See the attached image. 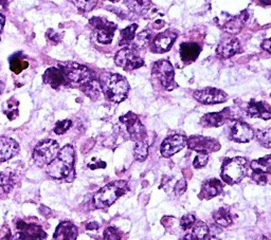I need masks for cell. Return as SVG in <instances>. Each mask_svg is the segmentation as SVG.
Wrapping results in <instances>:
<instances>
[{"label": "cell", "instance_id": "obj_38", "mask_svg": "<svg viewBox=\"0 0 271 240\" xmlns=\"http://www.w3.org/2000/svg\"><path fill=\"white\" fill-rule=\"evenodd\" d=\"M153 37V32L151 30H144L142 32H140L137 36H135V38L137 39V44L139 46H145L151 42Z\"/></svg>", "mask_w": 271, "mask_h": 240}, {"label": "cell", "instance_id": "obj_21", "mask_svg": "<svg viewBox=\"0 0 271 240\" xmlns=\"http://www.w3.org/2000/svg\"><path fill=\"white\" fill-rule=\"evenodd\" d=\"M241 52V44L237 38H227L217 46L216 53L221 58H230L236 53Z\"/></svg>", "mask_w": 271, "mask_h": 240}, {"label": "cell", "instance_id": "obj_22", "mask_svg": "<svg viewBox=\"0 0 271 240\" xmlns=\"http://www.w3.org/2000/svg\"><path fill=\"white\" fill-rule=\"evenodd\" d=\"M248 18L249 15L247 11L242 12V14L239 16L229 15V19H227L223 24H221V29L229 34H237L241 32L244 23L248 20Z\"/></svg>", "mask_w": 271, "mask_h": 240}, {"label": "cell", "instance_id": "obj_34", "mask_svg": "<svg viewBox=\"0 0 271 240\" xmlns=\"http://www.w3.org/2000/svg\"><path fill=\"white\" fill-rule=\"evenodd\" d=\"M138 29V24H131V26L123 29L121 31V41L120 45H127L129 42H132L135 39L136 31Z\"/></svg>", "mask_w": 271, "mask_h": 240}, {"label": "cell", "instance_id": "obj_15", "mask_svg": "<svg viewBox=\"0 0 271 240\" xmlns=\"http://www.w3.org/2000/svg\"><path fill=\"white\" fill-rule=\"evenodd\" d=\"M254 138V130L245 122L234 123L230 130V139L237 143H248Z\"/></svg>", "mask_w": 271, "mask_h": 240}, {"label": "cell", "instance_id": "obj_13", "mask_svg": "<svg viewBox=\"0 0 271 240\" xmlns=\"http://www.w3.org/2000/svg\"><path fill=\"white\" fill-rule=\"evenodd\" d=\"M187 145L190 149L196 150L198 152H214L220 148V144L217 140L201 135H195L187 140Z\"/></svg>", "mask_w": 271, "mask_h": 240}, {"label": "cell", "instance_id": "obj_49", "mask_svg": "<svg viewBox=\"0 0 271 240\" xmlns=\"http://www.w3.org/2000/svg\"><path fill=\"white\" fill-rule=\"evenodd\" d=\"M4 22H5V18L2 14H0V32H1V30L4 26Z\"/></svg>", "mask_w": 271, "mask_h": 240}, {"label": "cell", "instance_id": "obj_56", "mask_svg": "<svg viewBox=\"0 0 271 240\" xmlns=\"http://www.w3.org/2000/svg\"><path fill=\"white\" fill-rule=\"evenodd\" d=\"M263 240H268V239H267V238H265V237H264V238H263Z\"/></svg>", "mask_w": 271, "mask_h": 240}, {"label": "cell", "instance_id": "obj_50", "mask_svg": "<svg viewBox=\"0 0 271 240\" xmlns=\"http://www.w3.org/2000/svg\"><path fill=\"white\" fill-rule=\"evenodd\" d=\"M0 240H11V232L8 230L7 234H5L3 237L0 238Z\"/></svg>", "mask_w": 271, "mask_h": 240}, {"label": "cell", "instance_id": "obj_10", "mask_svg": "<svg viewBox=\"0 0 271 240\" xmlns=\"http://www.w3.org/2000/svg\"><path fill=\"white\" fill-rule=\"evenodd\" d=\"M252 169V179L260 185H266L269 182V176L271 174V156L268 155L250 164Z\"/></svg>", "mask_w": 271, "mask_h": 240}, {"label": "cell", "instance_id": "obj_46", "mask_svg": "<svg viewBox=\"0 0 271 240\" xmlns=\"http://www.w3.org/2000/svg\"><path fill=\"white\" fill-rule=\"evenodd\" d=\"M270 45H271L270 39L264 40V41H263V44H262V49H263V50H265V51H267L268 53H270V52H271V47H270Z\"/></svg>", "mask_w": 271, "mask_h": 240}, {"label": "cell", "instance_id": "obj_55", "mask_svg": "<svg viewBox=\"0 0 271 240\" xmlns=\"http://www.w3.org/2000/svg\"><path fill=\"white\" fill-rule=\"evenodd\" d=\"M109 1H112V2H118L119 0H109Z\"/></svg>", "mask_w": 271, "mask_h": 240}, {"label": "cell", "instance_id": "obj_28", "mask_svg": "<svg viewBox=\"0 0 271 240\" xmlns=\"http://www.w3.org/2000/svg\"><path fill=\"white\" fill-rule=\"evenodd\" d=\"M79 88H81V90L84 92V93L87 96H89L91 100H97V98L102 93L100 83L94 78L89 79L88 82H86Z\"/></svg>", "mask_w": 271, "mask_h": 240}, {"label": "cell", "instance_id": "obj_29", "mask_svg": "<svg viewBox=\"0 0 271 240\" xmlns=\"http://www.w3.org/2000/svg\"><path fill=\"white\" fill-rule=\"evenodd\" d=\"M124 2L129 10L137 14L145 13L152 5L151 0H124Z\"/></svg>", "mask_w": 271, "mask_h": 240}, {"label": "cell", "instance_id": "obj_1", "mask_svg": "<svg viewBox=\"0 0 271 240\" xmlns=\"http://www.w3.org/2000/svg\"><path fill=\"white\" fill-rule=\"evenodd\" d=\"M75 149L71 145H66L59 151L58 157L48 165V174L58 180L71 182L75 179Z\"/></svg>", "mask_w": 271, "mask_h": 240}, {"label": "cell", "instance_id": "obj_53", "mask_svg": "<svg viewBox=\"0 0 271 240\" xmlns=\"http://www.w3.org/2000/svg\"><path fill=\"white\" fill-rule=\"evenodd\" d=\"M7 4V0H0V8H4Z\"/></svg>", "mask_w": 271, "mask_h": 240}, {"label": "cell", "instance_id": "obj_20", "mask_svg": "<svg viewBox=\"0 0 271 240\" xmlns=\"http://www.w3.org/2000/svg\"><path fill=\"white\" fill-rule=\"evenodd\" d=\"M19 151V145L15 140L11 138H0V163L15 157Z\"/></svg>", "mask_w": 271, "mask_h": 240}, {"label": "cell", "instance_id": "obj_52", "mask_svg": "<svg viewBox=\"0 0 271 240\" xmlns=\"http://www.w3.org/2000/svg\"><path fill=\"white\" fill-rule=\"evenodd\" d=\"M260 1L264 5H270V3H271V0H260Z\"/></svg>", "mask_w": 271, "mask_h": 240}, {"label": "cell", "instance_id": "obj_30", "mask_svg": "<svg viewBox=\"0 0 271 240\" xmlns=\"http://www.w3.org/2000/svg\"><path fill=\"white\" fill-rule=\"evenodd\" d=\"M29 67L28 60L22 56L21 53H17L10 59V69L13 71L15 74H19L23 70H26Z\"/></svg>", "mask_w": 271, "mask_h": 240}, {"label": "cell", "instance_id": "obj_32", "mask_svg": "<svg viewBox=\"0 0 271 240\" xmlns=\"http://www.w3.org/2000/svg\"><path fill=\"white\" fill-rule=\"evenodd\" d=\"M14 187V180L11 175L0 173V197H3Z\"/></svg>", "mask_w": 271, "mask_h": 240}, {"label": "cell", "instance_id": "obj_51", "mask_svg": "<svg viewBox=\"0 0 271 240\" xmlns=\"http://www.w3.org/2000/svg\"><path fill=\"white\" fill-rule=\"evenodd\" d=\"M11 240H23V238L20 236V234H19V233H17L16 235H14L13 238H12Z\"/></svg>", "mask_w": 271, "mask_h": 240}, {"label": "cell", "instance_id": "obj_16", "mask_svg": "<svg viewBox=\"0 0 271 240\" xmlns=\"http://www.w3.org/2000/svg\"><path fill=\"white\" fill-rule=\"evenodd\" d=\"M42 81L45 84L50 85L53 89H59L63 86H68L66 74L60 64L57 67H51L47 69L42 76Z\"/></svg>", "mask_w": 271, "mask_h": 240}, {"label": "cell", "instance_id": "obj_6", "mask_svg": "<svg viewBox=\"0 0 271 240\" xmlns=\"http://www.w3.org/2000/svg\"><path fill=\"white\" fill-rule=\"evenodd\" d=\"M66 74L68 86H77L81 87L86 82L92 78L91 72L87 67L77 63H60Z\"/></svg>", "mask_w": 271, "mask_h": 240}, {"label": "cell", "instance_id": "obj_25", "mask_svg": "<svg viewBox=\"0 0 271 240\" xmlns=\"http://www.w3.org/2000/svg\"><path fill=\"white\" fill-rule=\"evenodd\" d=\"M179 52L183 63L191 64L198 58L201 52V47L196 42H182Z\"/></svg>", "mask_w": 271, "mask_h": 240}, {"label": "cell", "instance_id": "obj_37", "mask_svg": "<svg viewBox=\"0 0 271 240\" xmlns=\"http://www.w3.org/2000/svg\"><path fill=\"white\" fill-rule=\"evenodd\" d=\"M72 2L79 11L87 13L96 8L97 0H72Z\"/></svg>", "mask_w": 271, "mask_h": 240}, {"label": "cell", "instance_id": "obj_48", "mask_svg": "<svg viewBox=\"0 0 271 240\" xmlns=\"http://www.w3.org/2000/svg\"><path fill=\"white\" fill-rule=\"evenodd\" d=\"M86 229L90 230V231L97 230L98 229V224L97 222H90V223H88L87 225H86Z\"/></svg>", "mask_w": 271, "mask_h": 240}, {"label": "cell", "instance_id": "obj_19", "mask_svg": "<svg viewBox=\"0 0 271 240\" xmlns=\"http://www.w3.org/2000/svg\"><path fill=\"white\" fill-rule=\"evenodd\" d=\"M247 115L250 118H256V119H263V120H270L271 119V109L267 103L265 102H257V101H251L247 109H246Z\"/></svg>", "mask_w": 271, "mask_h": 240}, {"label": "cell", "instance_id": "obj_36", "mask_svg": "<svg viewBox=\"0 0 271 240\" xmlns=\"http://www.w3.org/2000/svg\"><path fill=\"white\" fill-rule=\"evenodd\" d=\"M256 139L261 145H263L266 148H270L271 146V130L269 128L263 129V130H257L256 133Z\"/></svg>", "mask_w": 271, "mask_h": 240}, {"label": "cell", "instance_id": "obj_7", "mask_svg": "<svg viewBox=\"0 0 271 240\" xmlns=\"http://www.w3.org/2000/svg\"><path fill=\"white\" fill-rule=\"evenodd\" d=\"M90 27L96 32L97 42L102 45H108L113 41L116 26L114 22H110L101 17H94L89 20Z\"/></svg>", "mask_w": 271, "mask_h": 240}, {"label": "cell", "instance_id": "obj_12", "mask_svg": "<svg viewBox=\"0 0 271 240\" xmlns=\"http://www.w3.org/2000/svg\"><path fill=\"white\" fill-rule=\"evenodd\" d=\"M194 97L205 105H212V104L224 103L228 100V95L223 90L216 88H205L201 90H196L194 92Z\"/></svg>", "mask_w": 271, "mask_h": 240}, {"label": "cell", "instance_id": "obj_24", "mask_svg": "<svg viewBox=\"0 0 271 240\" xmlns=\"http://www.w3.org/2000/svg\"><path fill=\"white\" fill-rule=\"evenodd\" d=\"M229 116L230 110L229 108H226L221 112H213L203 115L200 123L205 127H219L225 124L226 121L229 119Z\"/></svg>", "mask_w": 271, "mask_h": 240}, {"label": "cell", "instance_id": "obj_17", "mask_svg": "<svg viewBox=\"0 0 271 240\" xmlns=\"http://www.w3.org/2000/svg\"><path fill=\"white\" fill-rule=\"evenodd\" d=\"M177 38V33L172 31H165L163 33L157 35L152 41V52L154 53H165L173 47Z\"/></svg>", "mask_w": 271, "mask_h": 240}, {"label": "cell", "instance_id": "obj_54", "mask_svg": "<svg viewBox=\"0 0 271 240\" xmlns=\"http://www.w3.org/2000/svg\"><path fill=\"white\" fill-rule=\"evenodd\" d=\"M2 90H3V84H2V83H0V94H1Z\"/></svg>", "mask_w": 271, "mask_h": 240}, {"label": "cell", "instance_id": "obj_26", "mask_svg": "<svg viewBox=\"0 0 271 240\" xmlns=\"http://www.w3.org/2000/svg\"><path fill=\"white\" fill-rule=\"evenodd\" d=\"M77 227L70 222H61L54 233V240H77Z\"/></svg>", "mask_w": 271, "mask_h": 240}, {"label": "cell", "instance_id": "obj_40", "mask_svg": "<svg viewBox=\"0 0 271 240\" xmlns=\"http://www.w3.org/2000/svg\"><path fill=\"white\" fill-rule=\"evenodd\" d=\"M195 221H196V219H195L194 215L193 214H188V215H186V216H183L180 219L179 225H180L182 230L187 231V230L190 229V227L193 226V224L195 223Z\"/></svg>", "mask_w": 271, "mask_h": 240}, {"label": "cell", "instance_id": "obj_9", "mask_svg": "<svg viewBox=\"0 0 271 240\" xmlns=\"http://www.w3.org/2000/svg\"><path fill=\"white\" fill-rule=\"evenodd\" d=\"M153 74L166 90H173L177 87L175 83L174 68L169 60H158L153 65Z\"/></svg>", "mask_w": 271, "mask_h": 240}, {"label": "cell", "instance_id": "obj_41", "mask_svg": "<svg viewBox=\"0 0 271 240\" xmlns=\"http://www.w3.org/2000/svg\"><path fill=\"white\" fill-rule=\"evenodd\" d=\"M208 161H209V156L207 152H198V155H197L194 159L193 165L195 168H201L203 166L207 165Z\"/></svg>", "mask_w": 271, "mask_h": 240}, {"label": "cell", "instance_id": "obj_31", "mask_svg": "<svg viewBox=\"0 0 271 240\" xmlns=\"http://www.w3.org/2000/svg\"><path fill=\"white\" fill-rule=\"evenodd\" d=\"M213 219L219 226H229L232 223V217L230 213L228 212L226 208H219L217 212L213 214Z\"/></svg>", "mask_w": 271, "mask_h": 240}, {"label": "cell", "instance_id": "obj_42", "mask_svg": "<svg viewBox=\"0 0 271 240\" xmlns=\"http://www.w3.org/2000/svg\"><path fill=\"white\" fill-rule=\"evenodd\" d=\"M103 240H121V236L116 227L110 226V227H107L105 232H104Z\"/></svg>", "mask_w": 271, "mask_h": 240}, {"label": "cell", "instance_id": "obj_5", "mask_svg": "<svg viewBox=\"0 0 271 240\" xmlns=\"http://www.w3.org/2000/svg\"><path fill=\"white\" fill-rule=\"evenodd\" d=\"M59 145L54 140H44L35 146L33 150V160L36 165H49L58 157Z\"/></svg>", "mask_w": 271, "mask_h": 240}, {"label": "cell", "instance_id": "obj_23", "mask_svg": "<svg viewBox=\"0 0 271 240\" xmlns=\"http://www.w3.org/2000/svg\"><path fill=\"white\" fill-rule=\"evenodd\" d=\"M223 192V184L218 179H210L203 182L198 195L201 200H210Z\"/></svg>", "mask_w": 271, "mask_h": 240}, {"label": "cell", "instance_id": "obj_18", "mask_svg": "<svg viewBox=\"0 0 271 240\" xmlns=\"http://www.w3.org/2000/svg\"><path fill=\"white\" fill-rule=\"evenodd\" d=\"M16 227L23 240H45L47 238V234L39 225L18 221Z\"/></svg>", "mask_w": 271, "mask_h": 240}, {"label": "cell", "instance_id": "obj_3", "mask_svg": "<svg viewBox=\"0 0 271 240\" xmlns=\"http://www.w3.org/2000/svg\"><path fill=\"white\" fill-rule=\"evenodd\" d=\"M128 190L126 181H114L97 190L92 199V204L96 208H107L118 200Z\"/></svg>", "mask_w": 271, "mask_h": 240}, {"label": "cell", "instance_id": "obj_4", "mask_svg": "<svg viewBox=\"0 0 271 240\" xmlns=\"http://www.w3.org/2000/svg\"><path fill=\"white\" fill-rule=\"evenodd\" d=\"M248 171V161L243 157L226 159L221 167V179L228 184L241 182Z\"/></svg>", "mask_w": 271, "mask_h": 240}, {"label": "cell", "instance_id": "obj_43", "mask_svg": "<svg viewBox=\"0 0 271 240\" xmlns=\"http://www.w3.org/2000/svg\"><path fill=\"white\" fill-rule=\"evenodd\" d=\"M46 36H47L48 40L54 42V44H58V42H60V40H61V37H63V34L55 32L54 30H48Z\"/></svg>", "mask_w": 271, "mask_h": 240}, {"label": "cell", "instance_id": "obj_27", "mask_svg": "<svg viewBox=\"0 0 271 240\" xmlns=\"http://www.w3.org/2000/svg\"><path fill=\"white\" fill-rule=\"evenodd\" d=\"M183 240H211L210 233L205 222H198L193 224V229L184 236Z\"/></svg>", "mask_w": 271, "mask_h": 240}, {"label": "cell", "instance_id": "obj_33", "mask_svg": "<svg viewBox=\"0 0 271 240\" xmlns=\"http://www.w3.org/2000/svg\"><path fill=\"white\" fill-rule=\"evenodd\" d=\"M134 155L137 161H139V162L144 161V160L147 158V155H149V144H147L145 141L136 142Z\"/></svg>", "mask_w": 271, "mask_h": 240}, {"label": "cell", "instance_id": "obj_44", "mask_svg": "<svg viewBox=\"0 0 271 240\" xmlns=\"http://www.w3.org/2000/svg\"><path fill=\"white\" fill-rule=\"evenodd\" d=\"M174 190H175L176 195H178V196L182 195L187 190V181L184 179H180L179 181L176 183Z\"/></svg>", "mask_w": 271, "mask_h": 240}, {"label": "cell", "instance_id": "obj_8", "mask_svg": "<svg viewBox=\"0 0 271 240\" xmlns=\"http://www.w3.org/2000/svg\"><path fill=\"white\" fill-rule=\"evenodd\" d=\"M116 64L125 71H133L144 66V60L140 56L138 51L133 48H123L115 56Z\"/></svg>", "mask_w": 271, "mask_h": 240}, {"label": "cell", "instance_id": "obj_11", "mask_svg": "<svg viewBox=\"0 0 271 240\" xmlns=\"http://www.w3.org/2000/svg\"><path fill=\"white\" fill-rule=\"evenodd\" d=\"M121 121L126 126L129 138L134 142H140L144 141L146 138V130L142 123L140 122L138 116L133 112H128L126 115L122 116Z\"/></svg>", "mask_w": 271, "mask_h": 240}, {"label": "cell", "instance_id": "obj_14", "mask_svg": "<svg viewBox=\"0 0 271 240\" xmlns=\"http://www.w3.org/2000/svg\"><path fill=\"white\" fill-rule=\"evenodd\" d=\"M187 145V138L181 134H174L166 138L160 147V152L164 158H170L180 151Z\"/></svg>", "mask_w": 271, "mask_h": 240}, {"label": "cell", "instance_id": "obj_2", "mask_svg": "<svg viewBox=\"0 0 271 240\" xmlns=\"http://www.w3.org/2000/svg\"><path fill=\"white\" fill-rule=\"evenodd\" d=\"M102 92L109 101L121 103L125 100L129 92V84L124 76L116 73H104L100 79Z\"/></svg>", "mask_w": 271, "mask_h": 240}, {"label": "cell", "instance_id": "obj_47", "mask_svg": "<svg viewBox=\"0 0 271 240\" xmlns=\"http://www.w3.org/2000/svg\"><path fill=\"white\" fill-rule=\"evenodd\" d=\"M163 27H164V21H162L161 19L155 21V22H154V24H153V28L156 29V30H160V29L163 28Z\"/></svg>", "mask_w": 271, "mask_h": 240}, {"label": "cell", "instance_id": "obj_45", "mask_svg": "<svg viewBox=\"0 0 271 240\" xmlns=\"http://www.w3.org/2000/svg\"><path fill=\"white\" fill-rule=\"evenodd\" d=\"M89 167L91 169H97V168H105L106 167V163L102 162V161H97V163L94 164H89Z\"/></svg>", "mask_w": 271, "mask_h": 240}, {"label": "cell", "instance_id": "obj_39", "mask_svg": "<svg viewBox=\"0 0 271 240\" xmlns=\"http://www.w3.org/2000/svg\"><path fill=\"white\" fill-rule=\"evenodd\" d=\"M72 126V122L70 120H64L58 122L54 127V132L57 134H64L66 133Z\"/></svg>", "mask_w": 271, "mask_h": 240}, {"label": "cell", "instance_id": "obj_35", "mask_svg": "<svg viewBox=\"0 0 271 240\" xmlns=\"http://www.w3.org/2000/svg\"><path fill=\"white\" fill-rule=\"evenodd\" d=\"M18 104L19 103L15 101L14 98H11V100L5 103V106L3 105V112L10 121L16 119L18 116Z\"/></svg>", "mask_w": 271, "mask_h": 240}]
</instances>
